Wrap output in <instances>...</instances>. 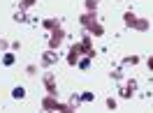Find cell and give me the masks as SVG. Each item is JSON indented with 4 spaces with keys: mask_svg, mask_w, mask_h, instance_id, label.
<instances>
[{
    "mask_svg": "<svg viewBox=\"0 0 153 113\" xmlns=\"http://www.w3.org/2000/svg\"><path fill=\"white\" fill-rule=\"evenodd\" d=\"M84 56V48H81V42H74V44H70L67 48V56H65V62L70 67H76L79 65V58Z\"/></svg>",
    "mask_w": 153,
    "mask_h": 113,
    "instance_id": "6da1fadb",
    "label": "cell"
},
{
    "mask_svg": "<svg viewBox=\"0 0 153 113\" xmlns=\"http://www.w3.org/2000/svg\"><path fill=\"white\" fill-rule=\"evenodd\" d=\"M63 39H65V30L63 28H56L49 32V48L51 51H58V48L63 46Z\"/></svg>",
    "mask_w": 153,
    "mask_h": 113,
    "instance_id": "7a4b0ae2",
    "label": "cell"
},
{
    "mask_svg": "<svg viewBox=\"0 0 153 113\" xmlns=\"http://www.w3.org/2000/svg\"><path fill=\"white\" fill-rule=\"evenodd\" d=\"M42 83L47 85V95H53V97H58V79L53 72H47V74L42 76Z\"/></svg>",
    "mask_w": 153,
    "mask_h": 113,
    "instance_id": "3957f363",
    "label": "cell"
},
{
    "mask_svg": "<svg viewBox=\"0 0 153 113\" xmlns=\"http://www.w3.org/2000/svg\"><path fill=\"white\" fill-rule=\"evenodd\" d=\"M58 62V51H51V48H47L42 56H39V65L42 67H51Z\"/></svg>",
    "mask_w": 153,
    "mask_h": 113,
    "instance_id": "277c9868",
    "label": "cell"
},
{
    "mask_svg": "<svg viewBox=\"0 0 153 113\" xmlns=\"http://www.w3.org/2000/svg\"><path fill=\"white\" fill-rule=\"evenodd\" d=\"M79 23H81L84 30H88L91 26H95L97 23V12H84V14L79 16Z\"/></svg>",
    "mask_w": 153,
    "mask_h": 113,
    "instance_id": "5b68a950",
    "label": "cell"
},
{
    "mask_svg": "<svg viewBox=\"0 0 153 113\" xmlns=\"http://www.w3.org/2000/svg\"><path fill=\"white\" fill-rule=\"evenodd\" d=\"M42 111H49V113H56L58 111V97L53 95H47V97H42Z\"/></svg>",
    "mask_w": 153,
    "mask_h": 113,
    "instance_id": "8992f818",
    "label": "cell"
},
{
    "mask_svg": "<svg viewBox=\"0 0 153 113\" xmlns=\"http://www.w3.org/2000/svg\"><path fill=\"white\" fill-rule=\"evenodd\" d=\"M137 19H139V16H137L132 10H128V12L123 14V23H125V28H132V30H134V23H137Z\"/></svg>",
    "mask_w": 153,
    "mask_h": 113,
    "instance_id": "52a82bcc",
    "label": "cell"
},
{
    "mask_svg": "<svg viewBox=\"0 0 153 113\" xmlns=\"http://www.w3.org/2000/svg\"><path fill=\"white\" fill-rule=\"evenodd\" d=\"M42 28L49 30V32H51V30H56V28H60V19H56V16H51V19H44V21H42Z\"/></svg>",
    "mask_w": 153,
    "mask_h": 113,
    "instance_id": "ba28073f",
    "label": "cell"
},
{
    "mask_svg": "<svg viewBox=\"0 0 153 113\" xmlns=\"http://www.w3.org/2000/svg\"><path fill=\"white\" fill-rule=\"evenodd\" d=\"M86 32L91 35V37H102V35H105V26H102V23L97 21L95 26H91V28H88Z\"/></svg>",
    "mask_w": 153,
    "mask_h": 113,
    "instance_id": "9c48e42d",
    "label": "cell"
},
{
    "mask_svg": "<svg viewBox=\"0 0 153 113\" xmlns=\"http://www.w3.org/2000/svg\"><path fill=\"white\" fill-rule=\"evenodd\" d=\"M134 30H137V32H149V30H151V21L149 19H137Z\"/></svg>",
    "mask_w": 153,
    "mask_h": 113,
    "instance_id": "30bf717a",
    "label": "cell"
},
{
    "mask_svg": "<svg viewBox=\"0 0 153 113\" xmlns=\"http://www.w3.org/2000/svg\"><path fill=\"white\" fill-rule=\"evenodd\" d=\"M14 62H16V56H14V51H5V53H2V65H5V67H12Z\"/></svg>",
    "mask_w": 153,
    "mask_h": 113,
    "instance_id": "8fae6325",
    "label": "cell"
},
{
    "mask_svg": "<svg viewBox=\"0 0 153 113\" xmlns=\"http://www.w3.org/2000/svg\"><path fill=\"white\" fill-rule=\"evenodd\" d=\"M26 95H28V90H26V88H23V85H16V88H14V90H12V97H14V99H26Z\"/></svg>",
    "mask_w": 153,
    "mask_h": 113,
    "instance_id": "7c38bea8",
    "label": "cell"
},
{
    "mask_svg": "<svg viewBox=\"0 0 153 113\" xmlns=\"http://www.w3.org/2000/svg\"><path fill=\"white\" fill-rule=\"evenodd\" d=\"M56 113H76V109L72 106V104H63V102H58V111Z\"/></svg>",
    "mask_w": 153,
    "mask_h": 113,
    "instance_id": "4fadbf2b",
    "label": "cell"
},
{
    "mask_svg": "<svg viewBox=\"0 0 153 113\" xmlns=\"http://www.w3.org/2000/svg\"><path fill=\"white\" fill-rule=\"evenodd\" d=\"M35 2L37 0H19V12H28L35 7Z\"/></svg>",
    "mask_w": 153,
    "mask_h": 113,
    "instance_id": "5bb4252c",
    "label": "cell"
},
{
    "mask_svg": "<svg viewBox=\"0 0 153 113\" xmlns=\"http://www.w3.org/2000/svg\"><path fill=\"white\" fill-rule=\"evenodd\" d=\"M91 62H93V60H91V58H86V56H81L79 58V69H81V72H86V69H91Z\"/></svg>",
    "mask_w": 153,
    "mask_h": 113,
    "instance_id": "9a60e30c",
    "label": "cell"
},
{
    "mask_svg": "<svg viewBox=\"0 0 153 113\" xmlns=\"http://www.w3.org/2000/svg\"><path fill=\"white\" fill-rule=\"evenodd\" d=\"M132 90H130V88H128V85H121V88H118V97H123V99H132Z\"/></svg>",
    "mask_w": 153,
    "mask_h": 113,
    "instance_id": "2e32d148",
    "label": "cell"
},
{
    "mask_svg": "<svg viewBox=\"0 0 153 113\" xmlns=\"http://www.w3.org/2000/svg\"><path fill=\"white\" fill-rule=\"evenodd\" d=\"M130 65H139V56H125L123 58V67H130Z\"/></svg>",
    "mask_w": 153,
    "mask_h": 113,
    "instance_id": "e0dca14e",
    "label": "cell"
},
{
    "mask_svg": "<svg viewBox=\"0 0 153 113\" xmlns=\"http://www.w3.org/2000/svg\"><path fill=\"white\" fill-rule=\"evenodd\" d=\"M67 104H72V106H74V109H79V106H81V104H84V99H81V95H70V102Z\"/></svg>",
    "mask_w": 153,
    "mask_h": 113,
    "instance_id": "ac0fdd59",
    "label": "cell"
},
{
    "mask_svg": "<svg viewBox=\"0 0 153 113\" xmlns=\"http://www.w3.org/2000/svg\"><path fill=\"white\" fill-rule=\"evenodd\" d=\"M84 5H86V12H97L100 0H84Z\"/></svg>",
    "mask_w": 153,
    "mask_h": 113,
    "instance_id": "d6986e66",
    "label": "cell"
},
{
    "mask_svg": "<svg viewBox=\"0 0 153 113\" xmlns=\"http://www.w3.org/2000/svg\"><path fill=\"white\" fill-rule=\"evenodd\" d=\"M28 14H26V12H16V14H14V21H16V23H28Z\"/></svg>",
    "mask_w": 153,
    "mask_h": 113,
    "instance_id": "ffe728a7",
    "label": "cell"
},
{
    "mask_svg": "<svg viewBox=\"0 0 153 113\" xmlns=\"http://www.w3.org/2000/svg\"><path fill=\"white\" fill-rule=\"evenodd\" d=\"M81 99H84V104H91V102H95V95L91 90H86V92H81Z\"/></svg>",
    "mask_w": 153,
    "mask_h": 113,
    "instance_id": "44dd1931",
    "label": "cell"
},
{
    "mask_svg": "<svg viewBox=\"0 0 153 113\" xmlns=\"http://www.w3.org/2000/svg\"><path fill=\"white\" fill-rule=\"evenodd\" d=\"M107 109H109V111H116V109H118V102H116L114 97H107Z\"/></svg>",
    "mask_w": 153,
    "mask_h": 113,
    "instance_id": "7402d4cb",
    "label": "cell"
},
{
    "mask_svg": "<svg viewBox=\"0 0 153 113\" xmlns=\"http://www.w3.org/2000/svg\"><path fill=\"white\" fill-rule=\"evenodd\" d=\"M109 76H111V79H114V81H123V69H114V72H111V74H109Z\"/></svg>",
    "mask_w": 153,
    "mask_h": 113,
    "instance_id": "603a6c76",
    "label": "cell"
},
{
    "mask_svg": "<svg viewBox=\"0 0 153 113\" xmlns=\"http://www.w3.org/2000/svg\"><path fill=\"white\" fill-rule=\"evenodd\" d=\"M37 72H39V67H37V65H28V67H26V74H28V76H35Z\"/></svg>",
    "mask_w": 153,
    "mask_h": 113,
    "instance_id": "cb8c5ba5",
    "label": "cell"
},
{
    "mask_svg": "<svg viewBox=\"0 0 153 113\" xmlns=\"http://www.w3.org/2000/svg\"><path fill=\"white\" fill-rule=\"evenodd\" d=\"M128 88H130V90H132V92H137V81H134V79H128Z\"/></svg>",
    "mask_w": 153,
    "mask_h": 113,
    "instance_id": "d4e9b609",
    "label": "cell"
},
{
    "mask_svg": "<svg viewBox=\"0 0 153 113\" xmlns=\"http://www.w3.org/2000/svg\"><path fill=\"white\" fill-rule=\"evenodd\" d=\"M10 46H12V51H19V48H21V42H12Z\"/></svg>",
    "mask_w": 153,
    "mask_h": 113,
    "instance_id": "484cf974",
    "label": "cell"
},
{
    "mask_svg": "<svg viewBox=\"0 0 153 113\" xmlns=\"http://www.w3.org/2000/svg\"><path fill=\"white\" fill-rule=\"evenodd\" d=\"M7 46H10V44H7V39H2V37H0V48L5 51V48H7Z\"/></svg>",
    "mask_w": 153,
    "mask_h": 113,
    "instance_id": "4316f807",
    "label": "cell"
},
{
    "mask_svg": "<svg viewBox=\"0 0 153 113\" xmlns=\"http://www.w3.org/2000/svg\"><path fill=\"white\" fill-rule=\"evenodd\" d=\"M146 67H149V69H151V72H153V56L149 58V60H146Z\"/></svg>",
    "mask_w": 153,
    "mask_h": 113,
    "instance_id": "83f0119b",
    "label": "cell"
},
{
    "mask_svg": "<svg viewBox=\"0 0 153 113\" xmlns=\"http://www.w3.org/2000/svg\"><path fill=\"white\" fill-rule=\"evenodd\" d=\"M42 113H49V111H42Z\"/></svg>",
    "mask_w": 153,
    "mask_h": 113,
    "instance_id": "f1b7e54d",
    "label": "cell"
},
{
    "mask_svg": "<svg viewBox=\"0 0 153 113\" xmlns=\"http://www.w3.org/2000/svg\"><path fill=\"white\" fill-rule=\"evenodd\" d=\"M118 2H121V0H118Z\"/></svg>",
    "mask_w": 153,
    "mask_h": 113,
    "instance_id": "f546056e",
    "label": "cell"
}]
</instances>
